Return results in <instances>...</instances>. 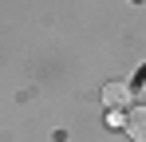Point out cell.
Returning <instances> with one entry per match:
<instances>
[{
    "label": "cell",
    "instance_id": "cell-3",
    "mask_svg": "<svg viewBox=\"0 0 146 142\" xmlns=\"http://www.w3.org/2000/svg\"><path fill=\"white\" fill-rule=\"evenodd\" d=\"M107 122H111V126H126V118H122L119 111H111V115H107Z\"/></svg>",
    "mask_w": 146,
    "mask_h": 142
},
{
    "label": "cell",
    "instance_id": "cell-2",
    "mask_svg": "<svg viewBox=\"0 0 146 142\" xmlns=\"http://www.w3.org/2000/svg\"><path fill=\"white\" fill-rule=\"evenodd\" d=\"M126 134L134 142H146V107H134V111L126 115Z\"/></svg>",
    "mask_w": 146,
    "mask_h": 142
},
{
    "label": "cell",
    "instance_id": "cell-1",
    "mask_svg": "<svg viewBox=\"0 0 146 142\" xmlns=\"http://www.w3.org/2000/svg\"><path fill=\"white\" fill-rule=\"evenodd\" d=\"M103 103H107L111 111L126 107V103H130V83H107V87H103Z\"/></svg>",
    "mask_w": 146,
    "mask_h": 142
}]
</instances>
